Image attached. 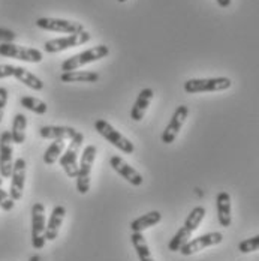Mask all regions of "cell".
<instances>
[{
	"label": "cell",
	"instance_id": "17",
	"mask_svg": "<svg viewBox=\"0 0 259 261\" xmlns=\"http://www.w3.org/2000/svg\"><path fill=\"white\" fill-rule=\"evenodd\" d=\"M65 215H66V209L63 206H55L51 212V216L48 219V224H47V228H45V239L47 240H55L59 231H60V227H62V222L65 219Z\"/></svg>",
	"mask_w": 259,
	"mask_h": 261
},
{
	"label": "cell",
	"instance_id": "11",
	"mask_svg": "<svg viewBox=\"0 0 259 261\" xmlns=\"http://www.w3.org/2000/svg\"><path fill=\"white\" fill-rule=\"evenodd\" d=\"M223 242V234L219 233V231H214V233H208V234L199 236L196 239H192L189 240L186 245H183L182 249L179 251L182 255L184 257H189V255H193L206 248L210 246H216V245H220Z\"/></svg>",
	"mask_w": 259,
	"mask_h": 261
},
{
	"label": "cell",
	"instance_id": "34",
	"mask_svg": "<svg viewBox=\"0 0 259 261\" xmlns=\"http://www.w3.org/2000/svg\"><path fill=\"white\" fill-rule=\"evenodd\" d=\"M2 183H3V179H2V177H0V186H2Z\"/></svg>",
	"mask_w": 259,
	"mask_h": 261
},
{
	"label": "cell",
	"instance_id": "21",
	"mask_svg": "<svg viewBox=\"0 0 259 261\" xmlns=\"http://www.w3.org/2000/svg\"><path fill=\"white\" fill-rule=\"evenodd\" d=\"M130 240H132V245L136 251V255H138L139 261H155L152 252H150L149 243H147L142 233H132Z\"/></svg>",
	"mask_w": 259,
	"mask_h": 261
},
{
	"label": "cell",
	"instance_id": "12",
	"mask_svg": "<svg viewBox=\"0 0 259 261\" xmlns=\"http://www.w3.org/2000/svg\"><path fill=\"white\" fill-rule=\"evenodd\" d=\"M187 116H189V107L180 105V107L176 108V111H174L169 123L166 125V128H165L162 137H160V140H162L163 144H171V143L176 141L179 132H180L183 125H184V122H186V119H187Z\"/></svg>",
	"mask_w": 259,
	"mask_h": 261
},
{
	"label": "cell",
	"instance_id": "6",
	"mask_svg": "<svg viewBox=\"0 0 259 261\" xmlns=\"http://www.w3.org/2000/svg\"><path fill=\"white\" fill-rule=\"evenodd\" d=\"M45 207L41 203H35L32 207V245L35 249H42L45 246Z\"/></svg>",
	"mask_w": 259,
	"mask_h": 261
},
{
	"label": "cell",
	"instance_id": "3",
	"mask_svg": "<svg viewBox=\"0 0 259 261\" xmlns=\"http://www.w3.org/2000/svg\"><path fill=\"white\" fill-rule=\"evenodd\" d=\"M95 129L98 130V134L102 135L105 140H108V143H111L112 146H116L123 153L132 155L135 152L133 143L130 140H128L123 134H120L111 123H108L104 119H99V120L95 122Z\"/></svg>",
	"mask_w": 259,
	"mask_h": 261
},
{
	"label": "cell",
	"instance_id": "5",
	"mask_svg": "<svg viewBox=\"0 0 259 261\" xmlns=\"http://www.w3.org/2000/svg\"><path fill=\"white\" fill-rule=\"evenodd\" d=\"M96 153H98V149L93 144L87 146L82 152L77 176V191L81 195H85L90 189V173H92V167L95 164Z\"/></svg>",
	"mask_w": 259,
	"mask_h": 261
},
{
	"label": "cell",
	"instance_id": "7",
	"mask_svg": "<svg viewBox=\"0 0 259 261\" xmlns=\"http://www.w3.org/2000/svg\"><path fill=\"white\" fill-rule=\"evenodd\" d=\"M92 39V35L87 30H82L81 33H75V35H68V36H62V38H55V39H50L45 42L44 50L47 53H60L68 50V48H74V47H79L87 44Z\"/></svg>",
	"mask_w": 259,
	"mask_h": 261
},
{
	"label": "cell",
	"instance_id": "9",
	"mask_svg": "<svg viewBox=\"0 0 259 261\" xmlns=\"http://www.w3.org/2000/svg\"><path fill=\"white\" fill-rule=\"evenodd\" d=\"M0 56L23 60V62H28V63H39L44 59L42 51H39L36 48L15 45V44H0Z\"/></svg>",
	"mask_w": 259,
	"mask_h": 261
},
{
	"label": "cell",
	"instance_id": "18",
	"mask_svg": "<svg viewBox=\"0 0 259 261\" xmlns=\"http://www.w3.org/2000/svg\"><path fill=\"white\" fill-rule=\"evenodd\" d=\"M77 132L72 126H42L39 135L45 140H72Z\"/></svg>",
	"mask_w": 259,
	"mask_h": 261
},
{
	"label": "cell",
	"instance_id": "19",
	"mask_svg": "<svg viewBox=\"0 0 259 261\" xmlns=\"http://www.w3.org/2000/svg\"><path fill=\"white\" fill-rule=\"evenodd\" d=\"M160 221H162L160 212L153 210V212H149V213H146V215L136 218L135 221H132L130 230H132V233H142V231H146L147 228L155 227L156 224H159Z\"/></svg>",
	"mask_w": 259,
	"mask_h": 261
},
{
	"label": "cell",
	"instance_id": "32",
	"mask_svg": "<svg viewBox=\"0 0 259 261\" xmlns=\"http://www.w3.org/2000/svg\"><path fill=\"white\" fill-rule=\"evenodd\" d=\"M30 261H41V258H39V257L36 255V257H33V258H30Z\"/></svg>",
	"mask_w": 259,
	"mask_h": 261
},
{
	"label": "cell",
	"instance_id": "16",
	"mask_svg": "<svg viewBox=\"0 0 259 261\" xmlns=\"http://www.w3.org/2000/svg\"><path fill=\"white\" fill-rule=\"evenodd\" d=\"M216 206H217V219L219 224L223 228L231 227L233 222V215H231V195L225 191L217 194L216 198Z\"/></svg>",
	"mask_w": 259,
	"mask_h": 261
},
{
	"label": "cell",
	"instance_id": "28",
	"mask_svg": "<svg viewBox=\"0 0 259 261\" xmlns=\"http://www.w3.org/2000/svg\"><path fill=\"white\" fill-rule=\"evenodd\" d=\"M15 39H17V35H15V32L0 27V41H2L3 44H12Z\"/></svg>",
	"mask_w": 259,
	"mask_h": 261
},
{
	"label": "cell",
	"instance_id": "14",
	"mask_svg": "<svg viewBox=\"0 0 259 261\" xmlns=\"http://www.w3.org/2000/svg\"><path fill=\"white\" fill-rule=\"evenodd\" d=\"M109 164H111L112 170L117 171V173H119L125 180H128L130 185H133V186H141L142 182H144L142 176H141L133 167H130L129 164H128L123 158L114 155V156H111V159H109Z\"/></svg>",
	"mask_w": 259,
	"mask_h": 261
},
{
	"label": "cell",
	"instance_id": "29",
	"mask_svg": "<svg viewBox=\"0 0 259 261\" xmlns=\"http://www.w3.org/2000/svg\"><path fill=\"white\" fill-rule=\"evenodd\" d=\"M14 72H15L14 65H0V80L14 77Z\"/></svg>",
	"mask_w": 259,
	"mask_h": 261
},
{
	"label": "cell",
	"instance_id": "30",
	"mask_svg": "<svg viewBox=\"0 0 259 261\" xmlns=\"http://www.w3.org/2000/svg\"><path fill=\"white\" fill-rule=\"evenodd\" d=\"M8 104V90L5 87H0V122L5 114V107Z\"/></svg>",
	"mask_w": 259,
	"mask_h": 261
},
{
	"label": "cell",
	"instance_id": "25",
	"mask_svg": "<svg viewBox=\"0 0 259 261\" xmlns=\"http://www.w3.org/2000/svg\"><path fill=\"white\" fill-rule=\"evenodd\" d=\"M20 104L28 111L35 113V114H45L47 110H48V105L45 104L44 101H41L38 98H33V96H23L20 99Z\"/></svg>",
	"mask_w": 259,
	"mask_h": 261
},
{
	"label": "cell",
	"instance_id": "33",
	"mask_svg": "<svg viewBox=\"0 0 259 261\" xmlns=\"http://www.w3.org/2000/svg\"><path fill=\"white\" fill-rule=\"evenodd\" d=\"M117 2H119V3H125L126 0H117Z\"/></svg>",
	"mask_w": 259,
	"mask_h": 261
},
{
	"label": "cell",
	"instance_id": "13",
	"mask_svg": "<svg viewBox=\"0 0 259 261\" xmlns=\"http://www.w3.org/2000/svg\"><path fill=\"white\" fill-rule=\"evenodd\" d=\"M26 159L18 158L14 162L12 174H11V188H9V195L12 197L14 201H18L23 198V191L26 185Z\"/></svg>",
	"mask_w": 259,
	"mask_h": 261
},
{
	"label": "cell",
	"instance_id": "2",
	"mask_svg": "<svg viewBox=\"0 0 259 261\" xmlns=\"http://www.w3.org/2000/svg\"><path fill=\"white\" fill-rule=\"evenodd\" d=\"M233 86V81L228 77H214V79H190L184 83L186 93H204V92H222L228 90Z\"/></svg>",
	"mask_w": 259,
	"mask_h": 261
},
{
	"label": "cell",
	"instance_id": "26",
	"mask_svg": "<svg viewBox=\"0 0 259 261\" xmlns=\"http://www.w3.org/2000/svg\"><path fill=\"white\" fill-rule=\"evenodd\" d=\"M238 251L243 252V254H250V252L259 251V234L253 236V237H250V239H246V240H243V242H240Z\"/></svg>",
	"mask_w": 259,
	"mask_h": 261
},
{
	"label": "cell",
	"instance_id": "1",
	"mask_svg": "<svg viewBox=\"0 0 259 261\" xmlns=\"http://www.w3.org/2000/svg\"><path fill=\"white\" fill-rule=\"evenodd\" d=\"M109 54V48L101 44V45H96V47H92L89 50L82 53H78L75 56L66 59L63 63H62V71L63 72H69V71H77L78 68L84 66V65H89L92 62H98L101 59H105L106 56Z\"/></svg>",
	"mask_w": 259,
	"mask_h": 261
},
{
	"label": "cell",
	"instance_id": "24",
	"mask_svg": "<svg viewBox=\"0 0 259 261\" xmlns=\"http://www.w3.org/2000/svg\"><path fill=\"white\" fill-rule=\"evenodd\" d=\"M66 149L65 140H54V143H51L48 146V149L44 153V162L47 165H52L55 164V161L63 155V150Z\"/></svg>",
	"mask_w": 259,
	"mask_h": 261
},
{
	"label": "cell",
	"instance_id": "15",
	"mask_svg": "<svg viewBox=\"0 0 259 261\" xmlns=\"http://www.w3.org/2000/svg\"><path fill=\"white\" fill-rule=\"evenodd\" d=\"M153 96H155V92L150 87H146V89H142L139 92L135 104H133L132 110H130V119L133 122H141L144 119V116L147 113V108H149V105L152 102Z\"/></svg>",
	"mask_w": 259,
	"mask_h": 261
},
{
	"label": "cell",
	"instance_id": "4",
	"mask_svg": "<svg viewBox=\"0 0 259 261\" xmlns=\"http://www.w3.org/2000/svg\"><path fill=\"white\" fill-rule=\"evenodd\" d=\"M82 141H84V134L77 132L75 137L71 140L69 146L66 147L65 153L59 158L62 168L65 170V173L71 179H77L78 176V168H79L78 167V153H79V149L82 146Z\"/></svg>",
	"mask_w": 259,
	"mask_h": 261
},
{
	"label": "cell",
	"instance_id": "8",
	"mask_svg": "<svg viewBox=\"0 0 259 261\" xmlns=\"http://www.w3.org/2000/svg\"><path fill=\"white\" fill-rule=\"evenodd\" d=\"M11 130H5L0 135V177L9 179L14 168V149H12Z\"/></svg>",
	"mask_w": 259,
	"mask_h": 261
},
{
	"label": "cell",
	"instance_id": "20",
	"mask_svg": "<svg viewBox=\"0 0 259 261\" xmlns=\"http://www.w3.org/2000/svg\"><path fill=\"white\" fill-rule=\"evenodd\" d=\"M14 77L18 80L20 83H23L24 86H27L28 89H32V90L41 92L44 89V81L39 77H36L35 74H32L28 69L23 68V66H15Z\"/></svg>",
	"mask_w": 259,
	"mask_h": 261
},
{
	"label": "cell",
	"instance_id": "31",
	"mask_svg": "<svg viewBox=\"0 0 259 261\" xmlns=\"http://www.w3.org/2000/svg\"><path fill=\"white\" fill-rule=\"evenodd\" d=\"M217 2V5L220 6V8H229L231 6V3H233V0H216Z\"/></svg>",
	"mask_w": 259,
	"mask_h": 261
},
{
	"label": "cell",
	"instance_id": "22",
	"mask_svg": "<svg viewBox=\"0 0 259 261\" xmlns=\"http://www.w3.org/2000/svg\"><path fill=\"white\" fill-rule=\"evenodd\" d=\"M63 83H96L99 81V74L93 71H69L60 75Z\"/></svg>",
	"mask_w": 259,
	"mask_h": 261
},
{
	"label": "cell",
	"instance_id": "23",
	"mask_svg": "<svg viewBox=\"0 0 259 261\" xmlns=\"http://www.w3.org/2000/svg\"><path fill=\"white\" fill-rule=\"evenodd\" d=\"M26 128H27V117L24 114L18 113L14 116L12 120V129H11V135H12V141L15 144H23L26 141Z\"/></svg>",
	"mask_w": 259,
	"mask_h": 261
},
{
	"label": "cell",
	"instance_id": "10",
	"mask_svg": "<svg viewBox=\"0 0 259 261\" xmlns=\"http://www.w3.org/2000/svg\"><path fill=\"white\" fill-rule=\"evenodd\" d=\"M36 26L42 30L48 32H59V33H68V35H75L81 33L84 30V26L77 21H69L63 18H50V17H41L36 20Z\"/></svg>",
	"mask_w": 259,
	"mask_h": 261
},
{
	"label": "cell",
	"instance_id": "27",
	"mask_svg": "<svg viewBox=\"0 0 259 261\" xmlns=\"http://www.w3.org/2000/svg\"><path fill=\"white\" fill-rule=\"evenodd\" d=\"M14 206H15V201L12 200L9 192H6L0 186V209L5 210V212H11V210L14 209Z\"/></svg>",
	"mask_w": 259,
	"mask_h": 261
}]
</instances>
